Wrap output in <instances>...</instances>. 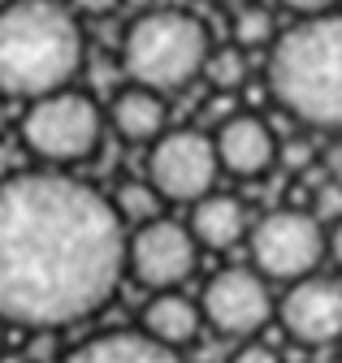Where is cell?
I'll use <instances>...</instances> for the list:
<instances>
[{"label": "cell", "mask_w": 342, "mask_h": 363, "mask_svg": "<svg viewBox=\"0 0 342 363\" xmlns=\"http://www.w3.org/2000/svg\"><path fill=\"white\" fill-rule=\"evenodd\" d=\"M126 277V225L96 186L61 169L0 182V315L18 329H70Z\"/></svg>", "instance_id": "1"}, {"label": "cell", "mask_w": 342, "mask_h": 363, "mask_svg": "<svg viewBox=\"0 0 342 363\" xmlns=\"http://www.w3.org/2000/svg\"><path fill=\"white\" fill-rule=\"evenodd\" d=\"M78 13L65 0H9L0 9V96L5 100H39L61 91L82 69Z\"/></svg>", "instance_id": "2"}, {"label": "cell", "mask_w": 342, "mask_h": 363, "mask_svg": "<svg viewBox=\"0 0 342 363\" xmlns=\"http://www.w3.org/2000/svg\"><path fill=\"white\" fill-rule=\"evenodd\" d=\"M273 100L312 130H342V13L299 18L269 48Z\"/></svg>", "instance_id": "3"}, {"label": "cell", "mask_w": 342, "mask_h": 363, "mask_svg": "<svg viewBox=\"0 0 342 363\" xmlns=\"http://www.w3.org/2000/svg\"><path fill=\"white\" fill-rule=\"evenodd\" d=\"M212 52L208 26L187 9H148L121 35V69L131 82L160 96L191 86Z\"/></svg>", "instance_id": "4"}, {"label": "cell", "mask_w": 342, "mask_h": 363, "mask_svg": "<svg viewBox=\"0 0 342 363\" xmlns=\"http://www.w3.org/2000/svg\"><path fill=\"white\" fill-rule=\"evenodd\" d=\"M104 125H109V117L100 113V104L87 91L61 86V91H48V96L31 100L18 130H22V143L35 160L65 169V164H82L96 156Z\"/></svg>", "instance_id": "5"}, {"label": "cell", "mask_w": 342, "mask_h": 363, "mask_svg": "<svg viewBox=\"0 0 342 363\" xmlns=\"http://www.w3.org/2000/svg\"><path fill=\"white\" fill-rule=\"evenodd\" d=\"M251 268L265 281H299L312 277L325 259V225L304 208H273L251 225L247 234Z\"/></svg>", "instance_id": "6"}, {"label": "cell", "mask_w": 342, "mask_h": 363, "mask_svg": "<svg viewBox=\"0 0 342 363\" xmlns=\"http://www.w3.org/2000/svg\"><path fill=\"white\" fill-rule=\"evenodd\" d=\"M217 143L204 130H165L156 143H148V182L165 203H195L217 191Z\"/></svg>", "instance_id": "7"}, {"label": "cell", "mask_w": 342, "mask_h": 363, "mask_svg": "<svg viewBox=\"0 0 342 363\" xmlns=\"http://www.w3.org/2000/svg\"><path fill=\"white\" fill-rule=\"evenodd\" d=\"M199 259V242L191 225L156 216L148 225H135V234H126V272L143 290H178Z\"/></svg>", "instance_id": "8"}, {"label": "cell", "mask_w": 342, "mask_h": 363, "mask_svg": "<svg viewBox=\"0 0 342 363\" xmlns=\"http://www.w3.org/2000/svg\"><path fill=\"white\" fill-rule=\"evenodd\" d=\"M204 325L221 337H255L277 311L269 281L255 268H221L199 294Z\"/></svg>", "instance_id": "9"}, {"label": "cell", "mask_w": 342, "mask_h": 363, "mask_svg": "<svg viewBox=\"0 0 342 363\" xmlns=\"http://www.w3.org/2000/svg\"><path fill=\"white\" fill-rule=\"evenodd\" d=\"M282 329L304 346H333L342 342V286L333 277H299L286 286L277 303Z\"/></svg>", "instance_id": "10"}, {"label": "cell", "mask_w": 342, "mask_h": 363, "mask_svg": "<svg viewBox=\"0 0 342 363\" xmlns=\"http://www.w3.org/2000/svg\"><path fill=\"white\" fill-rule=\"evenodd\" d=\"M217 160H221V173H234V177H260L277 164V134L269 130V121H260L255 113H230L217 134Z\"/></svg>", "instance_id": "11"}, {"label": "cell", "mask_w": 342, "mask_h": 363, "mask_svg": "<svg viewBox=\"0 0 342 363\" xmlns=\"http://www.w3.org/2000/svg\"><path fill=\"white\" fill-rule=\"evenodd\" d=\"M61 363H182L174 346L148 337L143 329H113L74 346Z\"/></svg>", "instance_id": "12"}, {"label": "cell", "mask_w": 342, "mask_h": 363, "mask_svg": "<svg viewBox=\"0 0 342 363\" xmlns=\"http://www.w3.org/2000/svg\"><path fill=\"white\" fill-rule=\"evenodd\" d=\"M104 117L126 143H156L165 134V121H169V104H165L160 91L131 82V86H121L113 96Z\"/></svg>", "instance_id": "13"}, {"label": "cell", "mask_w": 342, "mask_h": 363, "mask_svg": "<svg viewBox=\"0 0 342 363\" xmlns=\"http://www.w3.org/2000/svg\"><path fill=\"white\" fill-rule=\"evenodd\" d=\"M191 234L199 247L208 251H230L234 242H243L251 234V220L238 195H221V191H208L204 199L191 203Z\"/></svg>", "instance_id": "14"}, {"label": "cell", "mask_w": 342, "mask_h": 363, "mask_svg": "<svg viewBox=\"0 0 342 363\" xmlns=\"http://www.w3.org/2000/svg\"><path fill=\"white\" fill-rule=\"evenodd\" d=\"M199 325H204L199 303H191V298L178 294V290H156V294L143 303V315H139V329H143L148 337L165 342V346H174V350L191 346L195 333H199Z\"/></svg>", "instance_id": "15"}, {"label": "cell", "mask_w": 342, "mask_h": 363, "mask_svg": "<svg viewBox=\"0 0 342 363\" xmlns=\"http://www.w3.org/2000/svg\"><path fill=\"white\" fill-rule=\"evenodd\" d=\"M160 195H156V186L143 177V182H121L117 186V195H113V208H117V216H121V225H148V220H156L160 216Z\"/></svg>", "instance_id": "16"}, {"label": "cell", "mask_w": 342, "mask_h": 363, "mask_svg": "<svg viewBox=\"0 0 342 363\" xmlns=\"http://www.w3.org/2000/svg\"><path fill=\"white\" fill-rule=\"evenodd\" d=\"M273 39H277V26H273V13L265 5H238L234 9V43L243 52L251 48H273Z\"/></svg>", "instance_id": "17"}, {"label": "cell", "mask_w": 342, "mask_h": 363, "mask_svg": "<svg viewBox=\"0 0 342 363\" xmlns=\"http://www.w3.org/2000/svg\"><path fill=\"white\" fill-rule=\"evenodd\" d=\"M204 78L212 82V91H238L247 82V52L238 48V43L212 48L208 52V65H204Z\"/></svg>", "instance_id": "18"}, {"label": "cell", "mask_w": 342, "mask_h": 363, "mask_svg": "<svg viewBox=\"0 0 342 363\" xmlns=\"http://www.w3.org/2000/svg\"><path fill=\"white\" fill-rule=\"evenodd\" d=\"M312 216L321 220V225H338L342 220V186H333V182H325V186H316V195H312Z\"/></svg>", "instance_id": "19"}, {"label": "cell", "mask_w": 342, "mask_h": 363, "mask_svg": "<svg viewBox=\"0 0 342 363\" xmlns=\"http://www.w3.org/2000/svg\"><path fill=\"white\" fill-rule=\"evenodd\" d=\"M230 363H286L273 346H265V342H243L234 354H230Z\"/></svg>", "instance_id": "20"}, {"label": "cell", "mask_w": 342, "mask_h": 363, "mask_svg": "<svg viewBox=\"0 0 342 363\" xmlns=\"http://www.w3.org/2000/svg\"><path fill=\"white\" fill-rule=\"evenodd\" d=\"M277 160H286V169H308V164H312V143H308V139H304V143L290 139V143L277 152Z\"/></svg>", "instance_id": "21"}, {"label": "cell", "mask_w": 342, "mask_h": 363, "mask_svg": "<svg viewBox=\"0 0 342 363\" xmlns=\"http://www.w3.org/2000/svg\"><path fill=\"white\" fill-rule=\"evenodd\" d=\"M65 5H70L78 18H109L121 0H65Z\"/></svg>", "instance_id": "22"}, {"label": "cell", "mask_w": 342, "mask_h": 363, "mask_svg": "<svg viewBox=\"0 0 342 363\" xmlns=\"http://www.w3.org/2000/svg\"><path fill=\"white\" fill-rule=\"evenodd\" d=\"M282 5L299 18H316V13H333L338 9V0H282Z\"/></svg>", "instance_id": "23"}, {"label": "cell", "mask_w": 342, "mask_h": 363, "mask_svg": "<svg viewBox=\"0 0 342 363\" xmlns=\"http://www.w3.org/2000/svg\"><path fill=\"white\" fill-rule=\"evenodd\" d=\"M325 259H333V268H342V220L325 230Z\"/></svg>", "instance_id": "24"}, {"label": "cell", "mask_w": 342, "mask_h": 363, "mask_svg": "<svg viewBox=\"0 0 342 363\" xmlns=\"http://www.w3.org/2000/svg\"><path fill=\"white\" fill-rule=\"evenodd\" d=\"M5 125H9V113H5V96H0V134H5Z\"/></svg>", "instance_id": "25"}, {"label": "cell", "mask_w": 342, "mask_h": 363, "mask_svg": "<svg viewBox=\"0 0 342 363\" xmlns=\"http://www.w3.org/2000/svg\"><path fill=\"white\" fill-rule=\"evenodd\" d=\"M5 329H9V320H5V315H0V346H5Z\"/></svg>", "instance_id": "26"}, {"label": "cell", "mask_w": 342, "mask_h": 363, "mask_svg": "<svg viewBox=\"0 0 342 363\" xmlns=\"http://www.w3.org/2000/svg\"><path fill=\"white\" fill-rule=\"evenodd\" d=\"M221 5H230V9H238V5H251V0H221Z\"/></svg>", "instance_id": "27"}, {"label": "cell", "mask_w": 342, "mask_h": 363, "mask_svg": "<svg viewBox=\"0 0 342 363\" xmlns=\"http://www.w3.org/2000/svg\"><path fill=\"white\" fill-rule=\"evenodd\" d=\"M5 5H9V0H0V9H5Z\"/></svg>", "instance_id": "28"}]
</instances>
